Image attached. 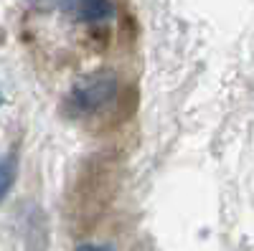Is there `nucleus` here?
I'll use <instances>...</instances> for the list:
<instances>
[{"mask_svg": "<svg viewBox=\"0 0 254 251\" xmlns=\"http://www.w3.org/2000/svg\"><path fill=\"white\" fill-rule=\"evenodd\" d=\"M117 92H120L117 76L112 71H97L74 84L71 92L66 94L64 109L69 117H92L107 109L117 99Z\"/></svg>", "mask_w": 254, "mask_h": 251, "instance_id": "obj_1", "label": "nucleus"}, {"mask_svg": "<svg viewBox=\"0 0 254 251\" xmlns=\"http://www.w3.org/2000/svg\"><path fill=\"white\" fill-rule=\"evenodd\" d=\"M61 8L79 23H97L112 15L110 0H61Z\"/></svg>", "mask_w": 254, "mask_h": 251, "instance_id": "obj_2", "label": "nucleus"}, {"mask_svg": "<svg viewBox=\"0 0 254 251\" xmlns=\"http://www.w3.org/2000/svg\"><path fill=\"white\" fill-rule=\"evenodd\" d=\"M15 175H18V157L13 152H8V155L0 157V203H3V198L10 193Z\"/></svg>", "mask_w": 254, "mask_h": 251, "instance_id": "obj_3", "label": "nucleus"}, {"mask_svg": "<svg viewBox=\"0 0 254 251\" xmlns=\"http://www.w3.org/2000/svg\"><path fill=\"white\" fill-rule=\"evenodd\" d=\"M76 251H112V249L99 246V244H81V246H76Z\"/></svg>", "mask_w": 254, "mask_h": 251, "instance_id": "obj_4", "label": "nucleus"}, {"mask_svg": "<svg viewBox=\"0 0 254 251\" xmlns=\"http://www.w3.org/2000/svg\"><path fill=\"white\" fill-rule=\"evenodd\" d=\"M0 44H3V31H0Z\"/></svg>", "mask_w": 254, "mask_h": 251, "instance_id": "obj_5", "label": "nucleus"}]
</instances>
